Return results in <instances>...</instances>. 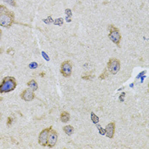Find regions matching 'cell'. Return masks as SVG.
<instances>
[{"mask_svg":"<svg viewBox=\"0 0 149 149\" xmlns=\"http://www.w3.org/2000/svg\"><path fill=\"white\" fill-rule=\"evenodd\" d=\"M3 101V97H0V102H2Z\"/></svg>","mask_w":149,"mask_h":149,"instance_id":"24","label":"cell"},{"mask_svg":"<svg viewBox=\"0 0 149 149\" xmlns=\"http://www.w3.org/2000/svg\"><path fill=\"white\" fill-rule=\"evenodd\" d=\"M125 96V93L124 92V93H122V94L120 95V96H119V101H120V102H123V101H124Z\"/></svg>","mask_w":149,"mask_h":149,"instance_id":"19","label":"cell"},{"mask_svg":"<svg viewBox=\"0 0 149 149\" xmlns=\"http://www.w3.org/2000/svg\"><path fill=\"white\" fill-rule=\"evenodd\" d=\"M65 12H66L67 15H68L69 17H70V16H72V12H71V10H69V9H67V10H65Z\"/></svg>","mask_w":149,"mask_h":149,"instance_id":"20","label":"cell"},{"mask_svg":"<svg viewBox=\"0 0 149 149\" xmlns=\"http://www.w3.org/2000/svg\"><path fill=\"white\" fill-rule=\"evenodd\" d=\"M108 30H109V33H108V38L109 39L118 46V48H120V43L122 40V35L120 33V31L118 27H116L114 25H109L108 26Z\"/></svg>","mask_w":149,"mask_h":149,"instance_id":"3","label":"cell"},{"mask_svg":"<svg viewBox=\"0 0 149 149\" xmlns=\"http://www.w3.org/2000/svg\"><path fill=\"white\" fill-rule=\"evenodd\" d=\"M17 86V81L12 76L4 77L0 83V94L9 93L15 90Z\"/></svg>","mask_w":149,"mask_h":149,"instance_id":"2","label":"cell"},{"mask_svg":"<svg viewBox=\"0 0 149 149\" xmlns=\"http://www.w3.org/2000/svg\"><path fill=\"white\" fill-rule=\"evenodd\" d=\"M1 118H2V113H0V120H1Z\"/></svg>","mask_w":149,"mask_h":149,"instance_id":"23","label":"cell"},{"mask_svg":"<svg viewBox=\"0 0 149 149\" xmlns=\"http://www.w3.org/2000/svg\"><path fill=\"white\" fill-rule=\"evenodd\" d=\"M97 127H98V129L100 130V134H101V135H105V130L102 129V128L100 126V125H98Z\"/></svg>","mask_w":149,"mask_h":149,"instance_id":"18","label":"cell"},{"mask_svg":"<svg viewBox=\"0 0 149 149\" xmlns=\"http://www.w3.org/2000/svg\"><path fill=\"white\" fill-rule=\"evenodd\" d=\"M21 99L25 102H32L35 98V93L31 89H25L20 95Z\"/></svg>","mask_w":149,"mask_h":149,"instance_id":"8","label":"cell"},{"mask_svg":"<svg viewBox=\"0 0 149 149\" xmlns=\"http://www.w3.org/2000/svg\"><path fill=\"white\" fill-rule=\"evenodd\" d=\"M5 3L10 5L12 7H17V3L15 2V0H3Z\"/></svg>","mask_w":149,"mask_h":149,"instance_id":"14","label":"cell"},{"mask_svg":"<svg viewBox=\"0 0 149 149\" xmlns=\"http://www.w3.org/2000/svg\"><path fill=\"white\" fill-rule=\"evenodd\" d=\"M60 72L64 78H69L72 72V64L71 61H69V60L64 61L61 65Z\"/></svg>","mask_w":149,"mask_h":149,"instance_id":"5","label":"cell"},{"mask_svg":"<svg viewBox=\"0 0 149 149\" xmlns=\"http://www.w3.org/2000/svg\"><path fill=\"white\" fill-rule=\"evenodd\" d=\"M63 131L68 135V136H72L73 133H74V128L72 126V125H65L63 127Z\"/></svg>","mask_w":149,"mask_h":149,"instance_id":"12","label":"cell"},{"mask_svg":"<svg viewBox=\"0 0 149 149\" xmlns=\"http://www.w3.org/2000/svg\"><path fill=\"white\" fill-rule=\"evenodd\" d=\"M52 129V126L45 128L44 130H41V132L38 135V142L40 146L42 147H47V142H48V137H49V134L50 130Z\"/></svg>","mask_w":149,"mask_h":149,"instance_id":"6","label":"cell"},{"mask_svg":"<svg viewBox=\"0 0 149 149\" xmlns=\"http://www.w3.org/2000/svg\"><path fill=\"white\" fill-rule=\"evenodd\" d=\"M61 120L62 123H68L70 120V113L67 111H63L61 113Z\"/></svg>","mask_w":149,"mask_h":149,"instance_id":"11","label":"cell"},{"mask_svg":"<svg viewBox=\"0 0 149 149\" xmlns=\"http://www.w3.org/2000/svg\"><path fill=\"white\" fill-rule=\"evenodd\" d=\"M58 141V133L56 130H53V128L50 130L49 134V137H48V142H47V147L49 148H54Z\"/></svg>","mask_w":149,"mask_h":149,"instance_id":"7","label":"cell"},{"mask_svg":"<svg viewBox=\"0 0 149 149\" xmlns=\"http://www.w3.org/2000/svg\"><path fill=\"white\" fill-rule=\"evenodd\" d=\"M115 129H116V125L114 122L109 123L106 128H105V135L108 138H113L115 134Z\"/></svg>","mask_w":149,"mask_h":149,"instance_id":"9","label":"cell"},{"mask_svg":"<svg viewBox=\"0 0 149 149\" xmlns=\"http://www.w3.org/2000/svg\"><path fill=\"white\" fill-rule=\"evenodd\" d=\"M62 23H63V20H62V18H59L56 20V22H55V24H58V25H60V26H61L62 25Z\"/></svg>","mask_w":149,"mask_h":149,"instance_id":"17","label":"cell"},{"mask_svg":"<svg viewBox=\"0 0 149 149\" xmlns=\"http://www.w3.org/2000/svg\"><path fill=\"white\" fill-rule=\"evenodd\" d=\"M2 36H3V32H2V30L0 29V40H1V38H2Z\"/></svg>","mask_w":149,"mask_h":149,"instance_id":"22","label":"cell"},{"mask_svg":"<svg viewBox=\"0 0 149 149\" xmlns=\"http://www.w3.org/2000/svg\"><path fill=\"white\" fill-rule=\"evenodd\" d=\"M7 52H8V53H10V52H11L12 56H13V55H14V53H15V50H13L11 48H10V49L9 50H7Z\"/></svg>","mask_w":149,"mask_h":149,"instance_id":"21","label":"cell"},{"mask_svg":"<svg viewBox=\"0 0 149 149\" xmlns=\"http://www.w3.org/2000/svg\"><path fill=\"white\" fill-rule=\"evenodd\" d=\"M108 75H109V73H108V71H107V68L104 69L103 72L99 76V79L100 80H103V79H107V77H108Z\"/></svg>","mask_w":149,"mask_h":149,"instance_id":"13","label":"cell"},{"mask_svg":"<svg viewBox=\"0 0 149 149\" xmlns=\"http://www.w3.org/2000/svg\"><path fill=\"white\" fill-rule=\"evenodd\" d=\"M15 22V14L5 5L0 4V26L5 28L11 27Z\"/></svg>","mask_w":149,"mask_h":149,"instance_id":"1","label":"cell"},{"mask_svg":"<svg viewBox=\"0 0 149 149\" xmlns=\"http://www.w3.org/2000/svg\"><path fill=\"white\" fill-rule=\"evenodd\" d=\"M26 84H27V87H28L29 89H31L32 91H38V83H37L36 80H34V79H31L29 82H27Z\"/></svg>","mask_w":149,"mask_h":149,"instance_id":"10","label":"cell"},{"mask_svg":"<svg viewBox=\"0 0 149 149\" xmlns=\"http://www.w3.org/2000/svg\"><path fill=\"white\" fill-rule=\"evenodd\" d=\"M91 119L92 122H93L94 124H97V123L99 122V118L94 113H91Z\"/></svg>","mask_w":149,"mask_h":149,"instance_id":"15","label":"cell"},{"mask_svg":"<svg viewBox=\"0 0 149 149\" xmlns=\"http://www.w3.org/2000/svg\"><path fill=\"white\" fill-rule=\"evenodd\" d=\"M120 61L117 58H110L107 64V71L113 74V75H116L119 70H120Z\"/></svg>","mask_w":149,"mask_h":149,"instance_id":"4","label":"cell"},{"mask_svg":"<svg viewBox=\"0 0 149 149\" xmlns=\"http://www.w3.org/2000/svg\"><path fill=\"white\" fill-rule=\"evenodd\" d=\"M13 122H14V118H12L11 116L8 117V118H7V125L8 126H10L12 124H13Z\"/></svg>","mask_w":149,"mask_h":149,"instance_id":"16","label":"cell"}]
</instances>
